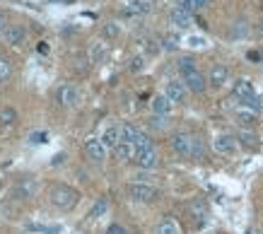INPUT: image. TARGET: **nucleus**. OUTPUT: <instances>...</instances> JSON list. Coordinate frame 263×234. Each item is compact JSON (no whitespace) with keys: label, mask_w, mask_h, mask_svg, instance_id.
<instances>
[{"label":"nucleus","mask_w":263,"mask_h":234,"mask_svg":"<svg viewBox=\"0 0 263 234\" xmlns=\"http://www.w3.org/2000/svg\"><path fill=\"white\" fill-rule=\"evenodd\" d=\"M176 70H179V75H181V77L196 73V70H198V68H196V58H193V56H181L179 61H176Z\"/></svg>","instance_id":"20"},{"label":"nucleus","mask_w":263,"mask_h":234,"mask_svg":"<svg viewBox=\"0 0 263 234\" xmlns=\"http://www.w3.org/2000/svg\"><path fill=\"white\" fill-rule=\"evenodd\" d=\"M104 234H128V229L123 225H119V222H114V225L106 227V232Z\"/></svg>","instance_id":"36"},{"label":"nucleus","mask_w":263,"mask_h":234,"mask_svg":"<svg viewBox=\"0 0 263 234\" xmlns=\"http://www.w3.org/2000/svg\"><path fill=\"white\" fill-rule=\"evenodd\" d=\"M155 234H181V229L172 218H164L160 225L155 227Z\"/></svg>","instance_id":"24"},{"label":"nucleus","mask_w":263,"mask_h":234,"mask_svg":"<svg viewBox=\"0 0 263 234\" xmlns=\"http://www.w3.org/2000/svg\"><path fill=\"white\" fill-rule=\"evenodd\" d=\"M10 75H12V68H10L8 58L0 56V85H3V82H8V80H10Z\"/></svg>","instance_id":"31"},{"label":"nucleus","mask_w":263,"mask_h":234,"mask_svg":"<svg viewBox=\"0 0 263 234\" xmlns=\"http://www.w3.org/2000/svg\"><path fill=\"white\" fill-rule=\"evenodd\" d=\"M104 58H106V44L104 41H92V46H89V63H104Z\"/></svg>","instance_id":"19"},{"label":"nucleus","mask_w":263,"mask_h":234,"mask_svg":"<svg viewBox=\"0 0 263 234\" xmlns=\"http://www.w3.org/2000/svg\"><path fill=\"white\" fill-rule=\"evenodd\" d=\"M34 191H36V184H34V179H32V177L22 179V181L17 184V188H15V193H17V196H22V198H32Z\"/></svg>","instance_id":"22"},{"label":"nucleus","mask_w":263,"mask_h":234,"mask_svg":"<svg viewBox=\"0 0 263 234\" xmlns=\"http://www.w3.org/2000/svg\"><path fill=\"white\" fill-rule=\"evenodd\" d=\"M227 82H230V68L224 63H215L210 68V73H208V85L220 89V87H224Z\"/></svg>","instance_id":"10"},{"label":"nucleus","mask_w":263,"mask_h":234,"mask_svg":"<svg viewBox=\"0 0 263 234\" xmlns=\"http://www.w3.org/2000/svg\"><path fill=\"white\" fill-rule=\"evenodd\" d=\"M237 147H239L237 135H230V133H220V135H215V140H213V150H215L217 154H234Z\"/></svg>","instance_id":"7"},{"label":"nucleus","mask_w":263,"mask_h":234,"mask_svg":"<svg viewBox=\"0 0 263 234\" xmlns=\"http://www.w3.org/2000/svg\"><path fill=\"white\" fill-rule=\"evenodd\" d=\"M249 61H263L261 51H249Z\"/></svg>","instance_id":"38"},{"label":"nucleus","mask_w":263,"mask_h":234,"mask_svg":"<svg viewBox=\"0 0 263 234\" xmlns=\"http://www.w3.org/2000/svg\"><path fill=\"white\" fill-rule=\"evenodd\" d=\"M164 94L169 97L172 104H186V97H189V89L183 85V80H169L164 85Z\"/></svg>","instance_id":"6"},{"label":"nucleus","mask_w":263,"mask_h":234,"mask_svg":"<svg viewBox=\"0 0 263 234\" xmlns=\"http://www.w3.org/2000/svg\"><path fill=\"white\" fill-rule=\"evenodd\" d=\"M150 109H152V113H157V116H169L172 109H174V104L169 102L167 94H155L150 102Z\"/></svg>","instance_id":"15"},{"label":"nucleus","mask_w":263,"mask_h":234,"mask_svg":"<svg viewBox=\"0 0 263 234\" xmlns=\"http://www.w3.org/2000/svg\"><path fill=\"white\" fill-rule=\"evenodd\" d=\"M123 12L126 15H145V12H150V3L147 0H133V3H128V8Z\"/></svg>","instance_id":"25"},{"label":"nucleus","mask_w":263,"mask_h":234,"mask_svg":"<svg viewBox=\"0 0 263 234\" xmlns=\"http://www.w3.org/2000/svg\"><path fill=\"white\" fill-rule=\"evenodd\" d=\"M167 123H169V116H157V113H152V119H150L152 128H167Z\"/></svg>","instance_id":"34"},{"label":"nucleus","mask_w":263,"mask_h":234,"mask_svg":"<svg viewBox=\"0 0 263 234\" xmlns=\"http://www.w3.org/2000/svg\"><path fill=\"white\" fill-rule=\"evenodd\" d=\"M15 121H17V111L10 109V106H5V109L0 111V126H12Z\"/></svg>","instance_id":"29"},{"label":"nucleus","mask_w":263,"mask_h":234,"mask_svg":"<svg viewBox=\"0 0 263 234\" xmlns=\"http://www.w3.org/2000/svg\"><path fill=\"white\" fill-rule=\"evenodd\" d=\"M106 208H109V201H106V198H99V201L95 203V208L89 210V215H87V218H89V220L99 218V215H104V212H106Z\"/></svg>","instance_id":"30"},{"label":"nucleus","mask_w":263,"mask_h":234,"mask_svg":"<svg viewBox=\"0 0 263 234\" xmlns=\"http://www.w3.org/2000/svg\"><path fill=\"white\" fill-rule=\"evenodd\" d=\"M258 34H261V36H263V20H261V22H258Z\"/></svg>","instance_id":"43"},{"label":"nucleus","mask_w":263,"mask_h":234,"mask_svg":"<svg viewBox=\"0 0 263 234\" xmlns=\"http://www.w3.org/2000/svg\"><path fill=\"white\" fill-rule=\"evenodd\" d=\"M114 154H116V160L119 162H133L136 160V145H130V143H123V140H121L119 145L114 147Z\"/></svg>","instance_id":"17"},{"label":"nucleus","mask_w":263,"mask_h":234,"mask_svg":"<svg viewBox=\"0 0 263 234\" xmlns=\"http://www.w3.org/2000/svg\"><path fill=\"white\" fill-rule=\"evenodd\" d=\"M56 102L61 106H65V109H70V106H75L80 102V92H78L75 85H61L56 89Z\"/></svg>","instance_id":"8"},{"label":"nucleus","mask_w":263,"mask_h":234,"mask_svg":"<svg viewBox=\"0 0 263 234\" xmlns=\"http://www.w3.org/2000/svg\"><path fill=\"white\" fill-rule=\"evenodd\" d=\"M3 39L8 41L10 46H20L27 39V27L24 25H8V29L3 32Z\"/></svg>","instance_id":"13"},{"label":"nucleus","mask_w":263,"mask_h":234,"mask_svg":"<svg viewBox=\"0 0 263 234\" xmlns=\"http://www.w3.org/2000/svg\"><path fill=\"white\" fill-rule=\"evenodd\" d=\"M189 46L200 49V46H205V39H203V36H191V39H189Z\"/></svg>","instance_id":"37"},{"label":"nucleus","mask_w":263,"mask_h":234,"mask_svg":"<svg viewBox=\"0 0 263 234\" xmlns=\"http://www.w3.org/2000/svg\"><path fill=\"white\" fill-rule=\"evenodd\" d=\"M169 22L176 27V29H189L193 22V15H189V12H183V10L174 8L172 12H169Z\"/></svg>","instance_id":"16"},{"label":"nucleus","mask_w":263,"mask_h":234,"mask_svg":"<svg viewBox=\"0 0 263 234\" xmlns=\"http://www.w3.org/2000/svg\"><path fill=\"white\" fill-rule=\"evenodd\" d=\"M138 169L143 171H152L160 167V152L157 147H150V150H136V160H133Z\"/></svg>","instance_id":"4"},{"label":"nucleus","mask_w":263,"mask_h":234,"mask_svg":"<svg viewBox=\"0 0 263 234\" xmlns=\"http://www.w3.org/2000/svg\"><path fill=\"white\" fill-rule=\"evenodd\" d=\"M48 198H51V205L58 210H72L80 201V193L68 184H53L48 188Z\"/></svg>","instance_id":"1"},{"label":"nucleus","mask_w":263,"mask_h":234,"mask_svg":"<svg viewBox=\"0 0 263 234\" xmlns=\"http://www.w3.org/2000/svg\"><path fill=\"white\" fill-rule=\"evenodd\" d=\"M48 3H58V5H70V3H75V0H48Z\"/></svg>","instance_id":"41"},{"label":"nucleus","mask_w":263,"mask_h":234,"mask_svg":"<svg viewBox=\"0 0 263 234\" xmlns=\"http://www.w3.org/2000/svg\"><path fill=\"white\" fill-rule=\"evenodd\" d=\"M63 160H65V154H56V157H53V164H61Z\"/></svg>","instance_id":"42"},{"label":"nucleus","mask_w":263,"mask_h":234,"mask_svg":"<svg viewBox=\"0 0 263 234\" xmlns=\"http://www.w3.org/2000/svg\"><path fill=\"white\" fill-rule=\"evenodd\" d=\"M176 8L183 10V12H189V15H196L198 10H203L198 5V0H176Z\"/></svg>","instance_id":"27"},{"label":"nucleus","mask_w":263,"mask_h":234,"mask_svg":"<svg viewBox=\"0 0 263 234\" xmlns=\"http://www.w3.org/2000/svg\"><path fill=\"white\" fill-rule=\"evenodd\" d=\"M181 80H183V85H186V89H189L191 94H198V97L200 94H205V89L210 87V85H208V77L200 73V70L186 75V77H181Z\"/></svg>","instance_id":"9"},{"label":"nucleus","mask_w":263,"mask_h":234,"mask_svg":"<svg viewBox=\"0 0 263 234\" xmlns=\"http://www.w3.org/2000/svg\"><path fill=\"white\" fill-rule=\"evenodd\" d=\"M169 145L174 150L179 157L183 160H191V152H193V135L186 133V130H176L174 135L169 138Z\"/></svg>","instance_id":"3"},{"label":"nucleus","mask_w":263,"mask_h":234,"mask_svg":"<svg viewBox=\"0 0 263 234\" xmlns=\"http://www.w3.org/2000/svg\"><path fill=\"white\" fill-rule=\"evenodd\" d=\"M237 143H239V147H244V150H249V152H254V150L261 147V138L254 133V128H239V133H237Z\"/></svg>","instance_id":"11"},{"label":"nucleus","mask_w":263,"mask_h":234,"mask_svg":"<svg viewBox=\"0 0 263 234\" xmlns=\"http://www.w3.org/2000/svg\"><path fill=\"white\" fill-rule=\"evenodd\" d=\"M234 121L239 123L241 128H254L256 123H258V113L251 111V109H247V106H241V109L234 111Z\"/></svg>","instance_id":"14"},{"label":"nucleus","mask_w":263,"mask_h":234,"mask_svg":"<svg viewBox=\"0 0 263 234\" xmlns=\"http://www.w3.org/2000/svg\"><path fill=\"white\" fill-rule=\"evenodd\" d=\"M191 160L200 162L205 160V145H203V140L198 135H193V152H191Z\"/></svg>","instance_id":"28"},{"label":"nucleus","mask_w":263,"mask_h":234,"mask_svg":"<svg viewBox=\"0 0 263 234\" xmlns=\"http://www.w3.org/2000/svg\"><path fill=\"white\" fill-rule=\"evenodd\" d=\"M106 152H109V147L102 143V138H89V140H85V154H87L92 162L102 164V162L106 160Z\"/></svg>","instance_id":"5"},{"label":"nucleus","mask_w":263,"mask_h":234,"mask_svg":"<svg viewBox=\"0 0 263 234\" xmlns=\"http://www.w3.org/2000/svg\"><path fill=\"white\" fill-rule=\"evenodd\" d=\"M8 29V22H5V15L0 12V32H5Z\"/></svg>","instance_id":"40"},{"label":"nucleus","mask_w":263,"mask_h":234,"mask_svg":"<svg viewBox=\"0 0 263 234\" xmlns=\"http://www.w3.org/2000/svg\"><path fill=\"white\" fill-rule=\"evenodd\" d=\"M102 143L109 150H114V147L121 143V126H109V128L102 133Z\"/></svg>","instance_id":"18"},{"label":"nucleus","mask_w":263,"mask_h":234,"mask_svg":"<svg viewBox=\"0 0 263 234\" xmlns=\"http://www.w3.org/2000/svg\"><path fill=\"white\" fill-rule=\"evenodd\" d=\"M119 34H121V25H116V22H104L102 25L104 39H119Z\"/></svg>","instance_id":"26"},{"label":"nucleus","mask_w":263,"mask_h":234,"mask_svg":"<svg viewBox=\"0 0 263 234\" xmlns=\"http://www.w3.org/2000/svg\"><path fill=\"white\" fill-rule=\"evenodd\" d=\"M36 51H39V53H44V56H46V53H48V46H46V41H39V46H36Z\"/></svg>","instance_id":"39"},{"label":"nucleus","mask_w":263,"mask_h":234,"mask_svg":"<svg viewBox=\"0 0 263 234\" xmlns=\"http://www.w3.org/2000/svg\"><path fill=\"white\" fill-rule=\"evenodd\" d=\"M191 215H193V220H198V227L205 225L208 222V208L203 205V201H193L191 203Z\"/></svg>","instance_id":"23"},{"label":"nucleus","mask_w":263,"mask_h":234,"mask_svg":"<svg viewBox=\"0 0 263 234\" xmlns=\"http://www.w3.org/2000/svg\"><path fill=\"white\" fill-rule=\"evenodd\" d=\"M140 133H143V130L138 128L136 123H121V140H123V143H130V145H133Z\"/></svg>","instance_id":"21"},{"label":"nucleus","mask_w":263,"mask_h":234,"mask_svg":"<svg viewBox=\"0 0 263 234\" xmlns=\"http://www.w3.org/2000/svg\"><path fill=\"white\" fill-rule=\"evenodd\" d=\"M46 140H48L46 130H34V133H29V143H32V145H44Z\"/></svg>","instance_id":"33"},{"label":"nucleus","mask_w":263,"mask_h":234,"mask_svg":"<svg viewBox=\"0 0 263 234\" xmlns=\"http://www.w3.org/2000/svg\"><path fill=\"white\" fill-rule=\"evenodd\" d=\"M128 68H130V73H140V70L145 68V58L143 56L130 58V65H128Z\"/></svg>","instance_id":"35"},{"label":"nucleus","mask_w":263,"mask_h":234,"mask_svg":"<svg viewBox=\"0 0 263 234\" xmlns=\"http://www.w3.org/2000/svg\"><path fill=\"white\" fill-rule=\"evenodd\" d=\"M247 34H249V27H247V22H244V20L232 27V36H234V39H244Z\"/></svg>","instance_id":"32"},{"label":"nucleus","mask_w":263,"mask_h":234,"mask_svg":"<svg viewBox=\"0 0 263 234\" xmlns=\"http://www.w3.org/2000/svg\"><path fill=\"white\" fill-rule=\"evenodd\" d=\"M126 196L130 198L133 203H152L157 198V188L145 181H130L126 186Z\"/></svg>","instance_id":"2"},{"label":"nucleus","mask_w":263,"mask_h":234,"mask_svg":"<svg viewBox=\"0 0 263 234\" xmlns=\"http://www.w3.org/2000/svg\"><path fill=\"white\" fill-rule=\"evenodd\" d=\"M232 94L239 99L241 104L247 102V99L256 97V92H254V85L247 80V77H239V80H234V87H232Z\"/></svg>","instance_id":"12"}]
</instances>
